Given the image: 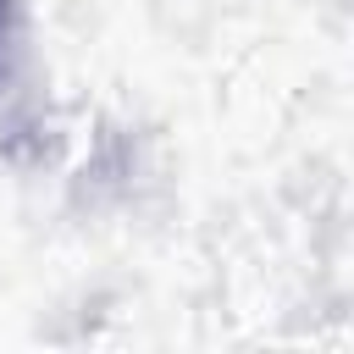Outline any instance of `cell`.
<instances>
[{
	"label": "cell",
	"instance_id": "6da1fadb",
	"mask_svg": "<svg viewBox=\"0 0 354 354\" xmlns=\"http://www.w3.org/2000/svg\"><path fill=\"white\" fill-rule=\"evenodd\" d=\"M6 39H11V0H0V50H6Z\"/></svg>",
	"mask_w": 354,
	"mask_h": 354
}]
</instances>
